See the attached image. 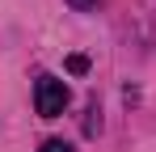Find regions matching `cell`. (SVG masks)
I'll return each instance as SVG.
<instances>
[{"mask_svg": "<svg viewBox=\"0 0 156 152\" xmlns=\"http://www.w3.org/2000/svg\"><path fill=\"white\" fill-rule=\"evenodd\" d=\"M34 106H38L42 118H59L63 106H68V85H63L59 76H38V85H34Z\"/></svg>", "mask_w": 156, "mask_h": 152, "instance_id": "obj_1", "label": "cell"}, {"mask_svg": "<svg viewBox=\"0 0 156 152\" xmlns=\"http://www.w3.org/2000/svg\"><path fill=\"white\" fill-rule=\"evenodd\" d=\"M68 72H89V59H84V55H72V59H68Z\"/></svg>", "mask_w": 156, "mask_h": 152, "instance_id": "obj_2", "label": "cell"}, {"mask_svg": "<svg viewBox=\"0 0 156 152\" xmlns=\"http://www.w3.org/2000/svg\"><path fill=\"white\" fill-rule=\"evenodd\" d=\"M38 152H72V148H68L63 139H47V144H42V148H38Z\"/></svg>", "mask_w": 156, "mask_h": 152, "instance_id": "obj_3", "label": "cell"}, {"mask_svg": "<svg viewBox=\"0 0 156 152\" xmlns=\"http://www.w3.org/2000/svg\"><path fill=\"white\" fill-rule=\"evenodd\" d=\"M72 9H80V13H89V9H97V0H68Z\"/></svg>", "mask_w": 156, "mask_h": 152, "instance_id": "obj_4", "label": "cell"}]
</instances>
